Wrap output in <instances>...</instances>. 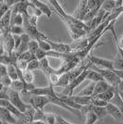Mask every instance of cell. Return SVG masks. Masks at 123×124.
I'll return each instance as SVG.
<instances>
[{"label":"cell","mask_w":123,"mask_h":124,"mask_svg":"<svg viewBox=\"0 0 123 124\" xmlns=\"http://www.w3.org/2000/svg\"><path fill=\"white\" fill-rule=\"evenodd\" d=\"M49 3L53 6L54 10L56 11V14H57V16L66 24L69 35L73 40L85 37L87 35L89 32V27L87 26V24H85L83 21L75 19L70 14H68L63 9V8L57 0H49Z\"/></svg>","instance_id":"obj_1"},{"label":"cell","mask_w":123,"mask_h":124,"mask_svg":"<svg viewBox=\"0 0 123 124\" xmlns=\"http://www.w3.org/2000/svg\"><path fill=\"white\" fill-rule=\"evenodd\" d=\"M90 70H93L95 71H97L99 74H101V76L103 77L104 81L111 86V87L117 88L118 83L120 82V79L118 77V75L115 73L114 70H107V69H101V68H97L95 66H93L92 63L90 64Z\"/></svg>","instance_id":"obj_2"},{"label":"cell","mask_w":123,"mask_h":124,"mask_svg":"<svg viewBox=\"0 0 123 124\" xmlns=\"http://www.w3.org/2000/svg\"><path fill=\"white\" fill-rule=\"evenodd\" d=\"M103 0H87V8H86V14L83 19V22L89 25L93 17L96 15L98 11L100 10L103 5Z\"/></svg>","instance_id":"obj_3"},{"label":"cell","mask_w":123,"mask_h":124,"mask_svg":"<svg viewBox=\"0 0 123 124\" xmlns=\"http://www.w3.org/2000/svg\"><path fill=\"white\" fill-rule=\"evenodd\" d=\"M7 93H8V100L11 102V104L21 113L26 112L28 110V108L31 107L30 105H27L21 100L20 93L18 92L8 88V89H7Z\"/></svg>","instance_id":"obj_4"},{"label":"cell","mask_w":123,"mask_h":124,"mask_svg":"<svg viewBox=\"0 0 123 124\" xmlns=\"http://www.w3.org/2000/svg\"><path fill=\"white\" fill-rule=\"evenodd\" d=\"M86 59L89 62H91L92 65L95 66V67L114 70V69H113V60H108V59H106V58L96 57V56H94L92 54V52L87 56Z\"/></svg>","instance_id":"obj_5"},{"label":"cell","mask_w":123,"mask_h":124,"mask_svg":"<svg viewBox=\"0 0 123 124\" xmlns=\"http://www.w3.org/2000/svg\"><path fill=\"white\" fill-rule=\"evenodd\" d=\"M39 120L45 124H56V115L55 114L46 113L42 110H34L33 121Z\"/></svg>","instance_id":"obj_6"},{"label":"cell","mask_w":123,"mask_h":124,"mask_svg":"<svg viewBox=\"0 0 123 124\" xmlns=\"http://www.w3.org/2000/svg\"><path fill=\"white\" fill-rule=\"evenodd\" d=\"M2 47L3 51L7 55H11L15 50V45H14V39L11 33H8L7 35L2 37Z\"/></svg>","instance_id":"obj_7"},{"label":"cell","mask_w":123,"mask_h":124,"mask_svg":"<svg viewBox=\"0 0 123 124\" xmlns=\"http://www.w3.org/2000/svg\"><path fill=\"white\" fill-rule=\"evenodd\" d=\"M48 44L50 45L51 47V50L58 54H68V53H70L71 49L69 45L68 44H63V43H56V42H53L51 40H47Z\"/></svg>","instance_id":"obj_8"},{"label":"cell","mask_w":123,"mask_h":124,"mask_svg":"<svg viewBox=\"0 0 123 124\" xmlns=\"http://www.w3.org/2000/svg\"><path fill=\"white\" fill-rule=\"evenodd\" d=\"M88 43H89V41H88V38L86 36L79 38V39H76V40H73L71 42V44L69 45L71 52L82 51L85 47L87 46Z\"/></svg>","instance_id":"obj_9"},{"label":"cell","mask_w":123,"mask_h":124,"mask_svg":"<svg viewBox=\"0 0 123 124\" xmlns=\"http://www.w3.org/2000/svg\"><path fill=\"white\" fill-rule=\"evenodd\" d=\"M86 8H87V0H82L79 2L77 8L73 13V17L79 21H83V19L86 14Z\"/></svg>","instance_id":"obj_10"},{"label":"cell","mask_w":123,"mask_h":124,"mask_svg":"<svg viewBox=\"0 0 123 124\" xmlns=\"http://www.w3.org/2000/svg\"><path fill=\"white\" fill-rule=\"evenodd\" d=\"M0 107H2V108H4L8 109V110L14 117H15L16 119L21 118V116H22V113L20 112L18 109L16 108L15 107L11 104V102L8 100V99H0Z\"/></svg>","instance_id":"obj_11"},{"label":"cell","mask_w":123,"mask_h":124,"mask_svg":"<svg viewBox=\"0 0 123 124\" xmlns=\"http://www.w3.org/2000/svg\"><path fill=\"white\" fill-rule=\"evenodd\" d=\"M0 120L2 122H7L8 124H16L17 119L12 114L2 107H0Z\"/></svg>","instance_id":"obj_12"},{"label":"cell","mask_w":123,"mask_h":124,"mask_svg":"<svg viewBox=\"0 0 123 124\" xmlns=\"http://www.w3.org/2000/svg\"><path fill=\"white\" fill-rule=\"evenodd\" d=\"M106 110H107L108 115H110L113 119H117V120H122L123 119L122 112L117 107H115L113 104L108 103V105L106 106Z\"/></svg>","instance_id":"obj_13"},{"label":"cell","mask_w":123,"mask_h":124,"mask_svg":"<svg viewBox=\"0 0 123 124\" xmlns=\"http://www.w3.org/2000/svg\"><path fill=\"white\" fill-rule=\"evenodd\" d=\"M73 102H75L81 107H84V106H89L92 105V96H81V95H71L69 96Z\"/></svg>","instance_id":"obj_14"},{"label":"cell","mask_w":123,"mask_h":124,"mask_svg":"<svg viewBox=\"0 0 123 124\" xmlns=\"http://www.w3.org/2000/svg\"><path fill=\"white\" fill-rule=\"evenodd\" d=\"M31 3L35 6L39 10L41 11L42 14L46 15L48 19L51 18L52 11H51V9L49 8V7L46 5V4H45V3L42 2V1H39V0H31Z\"/></svg>","instance_id":"obj_15"},{"label":"cell","mask_w":123,"mask_h":124,"mask_svg":"<svg viewBox=\"0 0 123 124\" xmlns=\"http://www.w3.org/2000/svg\"><path fill=\"white\" fill-rule=\"evenodd\" d=\"M31 41V38L29 35H27L26 33L21 35V45L18 48V50L16 51V54L18 55V57L21 55L22 53L28 51V45H29V42Z\"/></svg>","instance_id":"obj_16"},{"label":"cell","mask_w":123,"mask_h":124,"mask_svg":"<svg viewBox=\"0 0 123 124\" xmlns=\"http://www.w3.org/2000/svg\"><path fill=\"white\" fill-rule=\"evenodd\" d=\"M39 63H40V70H41L43 72L45 73L46 77L55 71V69L52 68L50 65H49V61H48V58L47 57H45V58H42L39 60Z\"/></svg>","instance_id":"obj_17"},{"label":"cell","mask_w":123,"mask_h":124,"mask_svg":"<svg viewBox=\"0 0 123 124\" xmlns=\"http://www.w3.org/2000/svg\"><path fill=\"white\" fill-rule=\"evenodd\" d=\"M111 87L107 82L105 81H101V82H98L95 83L94 85V89H93V93H92V96H96L100 93H104L106 91H108L109 88Z\"/></svg>","instance_id":"obj_18"},{"label":"cell","mask_w":123,"mask_h":124,"mask_svg":"<svg viewBox=\"0 0 123 124\" xmlns=\"http://www.w3.org/2000/svg\"><path fill=\"white\" fill-rule=\"evenodd\" d=\"M113 96H114V87H110L108 91L100 93L96 96H93V97H96V98L100 99L106 103H109L111 101V99L113 98Z\"/></svg>","instance_id":"obj_19"},{"label":"cell","mask_w":123,"mask_h":124,"mask_svg":"<svg viewBox=\"0 0 123 124\" xmlns=\"http://www.w3.org/2000/svg\"><path fill=\"white\" fill-rule=\"evenodd\" d=\"M109 103L113 104L115 107H117L121 112H123V102L121 98H120V96H119V94H118V89L117 88H114V96H113V98L111 99V101L109 102Z\"/></svg>","instance_id":"obj_20"},{"label":"cell","mask_w":123,"mask_h":124,"mask_svg":"<svg viewBox=\"0 0 123 124\" xmlns=\"http://www.w3.org/2000/svg\"><path fill=\"white\" fill-rule=\"evenodd\" d=\"M86 80H89L92 83H98V82H101V81H104V79L101 76V74H99L97 71H95L93 70H90V69L88 70L87 71Z\"/></svg>","instance_id":"obj_21"},{"label":"cell","mask_w":123,"mask_h":124,"mask_svg":"<svg viewBox=\"0 0 123 124\" xmlns=\"http://www.w3.org/2000/svg\"><path fill=\"white\" fill-rule=\"evenodd\" d=\"M7 74H8V76L9 77V79L12 82L19 80V75H18L17 68L13 64H10V65L7 66Z\"/></svg>","instance_id":"obj_22"},{"label":"cell","mask_w":123,"mask_h":124,"mask_svg":"<svg viewBox=\"0 0 123 124\" xmlns=\"http://www.w3.org/2000/svg\"><path fill=\"white\" fill-rule=\"evenodd\" d=\"M70 83V80H69V74L67 73H63L59 76V79H58V82L56 83V87H67L68 85ZM55 86V87H56Z\"/></svg>","instance_id":"obj_23"},{"label":"cell","mask_w":123,"mask_h":124,"mask_svg":"<svg viewBox=\"0 0 123 124\" xmlns=\"http://www.w3.org/2000/svg\"><path fill=\"white\" fill-rule=\"evenodd\" d=\"M115 4H116L115 0H106V1L103 2L101 8L106 12H108V13H111L115 9Z\"/></svg>","instance_id":"obj_24"},{"label":"cell","mask_w":123,"mask_h":124,"mask_svg":"<svg viewBox=\"0 0 123 124\" xmlns=\"http://www.w3.org/2000/svg\"><path fill=\"white\" fill-rule=\"evenodd\" d=\"M94 85H95V83L91 82V83L88 85L87 87L84 88L83 90H82L80 93H78L77 95H81V96H92Z\"/></svg>","instance_id":"obj_25"},{"label":"cell","mask_w":123,"mask_h":124,"mask_svg":"<svg viewBox=\"0 0 123 124\" xmlns=\"http://www.w3.org/2000/svg\"><path fill=\"white\" fill-rule=\"evenodd\" d=\"M34 80V75L32 71H30L28 70H26L24 71H22V81L27 84H31Z\"/></svg>","instance_id":"obj_26"},{"label":"cell","mask_w":123,"mask_h":124,"mask_svg":"<svg viewBox=\"0 0 123 124\" xmlns=\"http://www.w3.org/2000/svg\"><path fill=\"white\" fill-rule=\"evenodd\" d=\"M113 69L114 70H123V57L118 53L115 60H113Z\"/></svg>","instance_id":"obj_27"},{"label":"cell","mask_w":123,"mask_h":124,"mask_svg":"<svg viewBox=\"0 0 123 124\" xmlns=\"http://www.w3.org/2000/svg\"><path fill=\"white\" fill-rule=\"evenodd\" d=\"M9 33H11L12 35H22L25 33L24 31V28L23 26H11L10 29H9Z\"/></svg>","instance_id":"obj_28"},{"label":"cell","mask_w":123,"mask_h":124,"mask_svg":"<svg viewBox=\"0 0 123 124\" xmlns=\"http://www.w3.org/2000/svg\"><path fill=\"white\" fill-rule=\"evenodd\" d=\"M39 45H38V42L35 41V40H32L31 39V41L29 42V45H28V51L30 52L31 54L34 55L37 53V51L39 50Z\"/></svg>","instance_id":"obj_29"},{"label":"cell","mask_w":123,"mask_h":124,"mask_svg":"<svg viewBox=\"0 0 123 124\" xmlns=\"http://www.w3.org/2000/svg\"><path fill=\"white\" fill-rule=\"evenodd\" d=\"M23 26V16L21 14H17L15 16H11V26Z\"/></svg>","instance_id":"obj_30"},{"label":"cell","mask_w":123,"mask_h":124,"mask_svg":"<svg viewBox=\"0 0 123 124\" xmlns=\"http://www.w3.org/2000/svg\"><path fill=\"white\" fill-rule=\"evenodd\" d=\"M86 115V119H85V124H95L98 120L97 116L93 113L92 111H89L85 114Z\"/></svg>","instance_id":"obj_31"},{"label":"cell","mask_w":123,"mask_h":124,"mask_svg":"<svg viewBox=\"0 0 123 124\" xmlns=\"http://www.w3.org/2000/svg\"><path fill=\"white\" fill-rule=\"evenodd\" d=\"M18 58L29 63V62L31 61L32 59H35L36 57H35V56H34V55L31 54L29 51H26V52H24V53H22L21 55H20V56L18 57Z\"/></svg>","instance_id":"obj_32"},{"label":"cell","mask_w":123,"mask_h":124,"mask_svg":"<svg viewBox=\"0 0 123 124\" xmlns=\"http://www.w3.org/2000/svg\"><path fill=\"white\" fill-rule=\"evenodd\" d=\"M27 70H30V71H33V70H40V63H39V60L35 58V59H32L31 61L29 62V63H28Z\"/></svg>","instance_id":"obj_33"},{"label":"cell","mask_w":123,"mask_h":124,"mask_svg":"<svg viewBox=\"0 0 123 124\" xmlns=\"http://www.w3.org/2000/svg\"><path fill=\"white\" fill-rule=\"evenodd\" d=\"M48 40V39H47ZM45 41V40H40V41H37L38 42V45H39V48L43 50L45 52H49L51 51V47H50V45L48 44V42Z\"/></svg>","instance_id":"obj_34"},{"label":"cell","mask_w":123,"mask_h":124,"mask_svg":"<svg viewBox=\"0 0 123 124\" xmlns=\"http://www.w3.org/2000/svg\"><path fill=\"white\" fill-rule=\"evenodd\" d=\"M37 21H38V18H37L36 16L28 14V22H29L31 26L37 27Z\"/></svg>","instance_id":"obj_35"},{"label":"cell","mask_w":123,"mask_h":124,"mask_svg":"<svg viewBox=\"0 0 123 124\" xmlns=\"http://www.w3.org/2000/svg\"><path fill=\"white\" fill-rule=\"evenodd\" d=\"M56 124H72L70 123V122H69V121H67L66 119H64L62 117H60V116H58V115H56Z\"/></svg>","instance_id":"obj_36"},{"label":"cell","mask_w":123,"mask_h":124,"mask_svg":"<svg viewBox=\"0 0 123 124\" xmlns=\"http://www.w3.org/2000/svg\"><path fill=\"white\" fill-rule=\"evenodd\" d=\"M5 75H7V66L0 64V79Z\"/></svg>","instance_id":"obj_37"},{"label":"cell","mask_w":123,"mask_h":124,"mask_svg":"<svg viewBox=\"0 0 123 124\" xmlns=\"http://www.w3.org/2000/svg\"><path fill=\"white\" fill-rule=\"evenodd\" d=\"M0 99H8V93H7V90L0 91Z\"/></svg>","instance_id":"obj_38"},{"label":"cell","mask_w":123,"mask_h":124,"mask_svg":"<svg viewBox=\"0 0 123 124\" xmlns=\"http://www.w3.org/2000/svg\"><path fill=\"white\" fill-rule=\"evenodd\" d=\"M117 89H118V91L123 93V80H120V82L118 83V86H117Z\"/></svg>","instance_id":"obj_39"},{"label":"cell","mask_w":123,"mask_h":124,"mask_svg":"<svg viewBox=\"0 0 123 124\" xmlns=\"http://www.w3.org/2000/svg\"><path fill=\"white\" fill-rule=\"evenodd\" d=\"M120 80H123V70H114Z\"/></svg>","instance_id":"obj_40"},{"label":"cell","mask_w":123,"mask_h":124,"mask_svg":"<svg viewBox=\"0 0 123 124\" xmlns=\"http://www.w3.org/2000/svg\"><path fill=\"white\" fill-rule=\"evenodd\" d=\"M118 94H119V96H120V98H121V100H122V102H123V93L119 92V91H118Z\"/></svg>","instance_id":"obj_41"},{"label":"cell","mask_w":123,"mask_h":124,"mask_svg":"<svg viewBox=\"0 0 123 124\" xmlns=\"http://www.w3.org/2000/svg\"><path fill=\"white\" fill-rule=\"evenodd\" d=\"M2 37H3V33H2V31H0V39H2Z\"/></svg>","instance_id":"obj_42"},{"label":"cell","mask_w":123,"mask_h":124,"mask_svg":"<svg viewBox=\"0 0 123 124\" xmlns=\"http://www.w3.org/2000/svg\"><path fill=\"white\" fill-rule=\"evenodd\" d=\"M2 3H3V1H0V8H1V6H2Z\"/></svg>","instance_id":"obj_43"},{"label":"cell","mask_w":123,"mask_h":124,"mask_svg":"<svg viewBox=\"0 0 123 124\" xmlns=\"http://www.w3.org/2000/svg\"><path fill=\"white\" fill-rule=\"evenodd\" d=\"M2 124H8V123H7V122H2Z\"/></svg>","instance_id":"obj_44"},{"label":"cell","mask_w":123,"mask_h":124,"mask_svg":"<svg viewBox=\"0 0 123 124\" xmlns=\"http://www.w3.org/2000/svg\"><path fill=\"white\" fill-rule=\"evenodd\" d=\"M122 117H123V112H122Z\"/></svg>","instance_id":"obj_45"}]
</instances>
